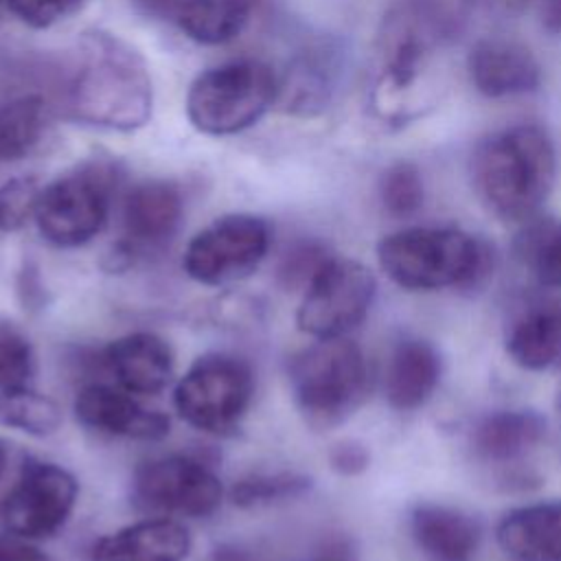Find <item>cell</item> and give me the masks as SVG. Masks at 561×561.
<instances>
[{
	"instance_id": "6da1fadb",
	"label": "cell",
	"mask_w": 561,
	"mask_h": 561,
	"mask_svg": "<svg viewBox=\"0 0 561 561\" xmlns=\"http://www.w3.org/2000/svg\"><path fill=\"white\" fill-rule=\"evenodd\" d=\"M471 188L502 221H526L539 213L557 178V151L546 127L517 123L484 136L469 158Z\"/></svg>"
},
{
	"instance_id": "7a4b0ae2",
	"label": "cell",
	"mask_w": 561,
	"mask_h": 561,
	"mask_svg": "<svg viewBox=\"0 0 561 561\" xmlns=\"http://www.w3.org/2000/svg\"><path fill=\"white\" fill-rule=\"evenodd\" d=\"M68 105L75 118L116 131L145 127L153 110V83L142 55L112 33L92 31L79 42Z\"/></svg>"
},
{
	"instance_id": "3957f363",
	"label": "cell",
	"mask_w": 561,
	"mask_h": 561,
	"mask_svg": "<svg viewBox=\"0 0 561 561\" xmlns=\"http://www.w3.org/2000/svg\"><path fill=\"white\" fill-rule=\"evenodd\" d=\"M381 272L410 291L480 289L493 274V248L460 228L412 226L377 243Z\"/></svg>"
},
{
	"instance_id": "277c9868",
	"label": "cell",
	"mask_w": 561,
	"mask_h": 561,
	"mask_svg": "<svg viewBox=\"0 0 561 561\" xmlns=\"http://www.w3.org/2000/svg\"><path fill=\"white\" fill-rule=\"evenodd\" d=\"M287 375L294 403L313 430L344 423L362 405L370 383L368 362L346 335L316 340L298 351Z\"/></svg>"
},
{
	"instance_id": "5b68a950",
	"label": "cell",
	"mask_w": 561,
	"mask_h": 561,
	"mask_svg": "<svg viewBox=\"0 0 561 561\" xmlns=\"http://www.w3.org/2000/svg\"><path fill=\"white\" fill-rule=\"evenodd\" d=\"M276 94L278 83L270 66L232 59L195 77L186 94V116L206 136H232L252 127Z\"/></svg>"
},
{
	"instance_id": "8992f818",
	"label": "cell",
	"mask_w": 561,
	"mask_h": 561,
	"mask_svg": "<svg viewBox=\"0 0 561 561\" xmlns=\"http://www.w3.org/2000/svg\"><path fill=\"white\" fill-rule=\"evenodd\" d=\"M254 394V375L245 359L230 353H206L180 377L173 403L178 414L206 434L239 427Z\"/></svg>"
},
{
	"instance_id": "52a82bcc",
	"label": "cell",
	"mask_w": 561,
	"mask_h": 561,
	"mask_svg": "<svg viewBox=\"0 0 561 561\" xmlns=\"http://www.w3.org/2000/svg\"><path fill=\"white\" fill-rule=\"evenodd\" d=\"M112 171L81 164L39 188L33 219L42 237L57 248H77L94 239L110 210Z\"/></svg>"
},
{
	"instance_id": "ba28073f",
	"label": "cell",
	"mask_w": 561,
	"mask_h": 561,
	"mask_svg": "<svg viewBox=\"0 0 561 561\" xmlns=\"http://www.w3.org/2000/svg\"><path fill=\"white\" fill-rule=\"evenodd\" d=\"M270 226L250 213H230L202 228L184 250V272L202 285L248 278L265 259Z\"/></svg>"
},
{
	"instance_id": "9c48e42d",
	"label": "cell",
	"mask_w": 561,
	"mask_h": 561,
	"mask_svg": "<svg viewBox=\"0 0 561 561\" xmlns=\"http://www.w3.org/2000/svg\"><path fill=\"white\" fill-rule=\"evenodd\" d=\"M375 291V276L364 263L333 254L302 294L298 329L316 340L344 337L368 316Z\"/></svg>"
},
{
	"instance_id": "30bf717a",
	"label": "cell",
	"mask_w": 561,
	"mask_h": 561,
	"mask_svg": "<svg viewBox=\"0 0 561 561\" xmlns=\"http://www.w3.org/2000/svg\"><path fill=\"white\" fill-rule=\"evenodd\" d=\"M224 497L221 480L188 456H162L142 462L131 476V502L156 517H208Z\"/></svg>"
},
{
	"instance_id": "8fae6325",
	"label": "cell",
	"mask_w": 561,
	"mask_h": 561,
	"mask_svg": "<svg viewBox=\"0 0 561 561\" xmlns=\"http://www.w3.org/2000/svg\"><path fill=\"white\" fill-rule=\"evenodd\" d=\"M77 478L55 465L28 458L20 478L0 500V519L9 535L35 541L53 537L72 515Z\"/></svg>"
},
{
	"instance_id": "7c38bea8",
	"label": "cell",
	"mask_w": 561,
	"mask_h": 561,
	"mask_svg": "<svg viewBox=\"0 0 561 561\" xmlns=\"http://www.w3.org/2000/svg\"><path fill=\"white\" fill-rule=\"evenodd\" d=\"M451 28V18L432 2L408 0L397 4L383 18L379 33L383 90L394 94L410 90L425 57Z\"/></svg>"
},
{
	"instance_id": "4fadbf2b",
	"label": "cell",
	"mask_w": 561,
	"mask_h": 561,
	"mask_svg": "<svg viewBox=\"0 0 561 561\" xmlns=\"http://www.w3.org/2000/svg\"><path fill=\"white\" fill-rule=\"evenodd\" d=\"M504 348L524 370L561 366V296L537 294L517 302L504 327Z\"/></svg>"
},
{
	"instance_id": "5bb4252c",
	"label": "cell",
	"mask_w": 561,
	"mask_h": 561,
	"mask_svg": "<svg viewBox=\"0 0 561 561\" xmlns=\"http://www.w3.org/2000/svg\"><path fill=\"white\" fill-rule=\"evenodd\" d=\"M471 85L486 99H513L541 85L535 53L511 37H482L467 55Z\"/></svg>"
},
{
	"instance_id": "9a60e30c",
	"label": "cell",
	"mask_w": 561,
	"mask_h": 561,
	"mask_svg": "<svg viewBox=\"0 0 561 561\" xmlns=\"http://www.w3.org/2000/svg\"><path fill=\"white\" fill-rule=\"evenodd\" d=\"M77 421L99 434L158 440L169 434V416L149 410L131 392L107 383L83 386L72 403Z\"/></svg>"
},
{
	"instance_id": "2e32d148",
	"label": "cell",
	"mask_w": 561,
	"mask_h": 561,
	"mask_svg": "<svg viewBox=\"0 0 561 561\" xmlns=\"http://www.w3.org/2000/svg\"><path fill=\"white\" fill-rule=\"evenodd\" d=\"M184 202L171 182L147 180L136 184L123 204V243L121 254L140 248H158L167 243L180 228Z\"/></svg>"
},
{
	"instance_id": "e0dca14e",
	"label": "cell",
	"mask_w": 561,
	"mask_h": 561,
	"mask_svg": "<svg viewBox=\"0 0 561 561\" xmlns=\"http://www.w3.org/2000/svg\"><path fill=\"white\" fill-rule=\"evenodd\" d=\"M103 364L116 383L131 394H156L173 375V353L167 340L149 331L116 337L103 351Z\"/></svg>"
},
{
	"instance_id": "ac0fdd59",
	"label": "cell",
	"mask_w": 561,
	"mask_h": 561,
	"mask_svg": "<svg viewBox=\"0 0 561 561\" xmlns=\"http://www.w3.org/2000/svg\"><path fill=\"white\" fill-rule=\"evenodd\" d=\"M495 539L511 561H561V497L508 511Z\"/></svg>"
},
{
	"instance_id": "d6986e66",
	"label": "cell",
	"mask_w": 561,
	"mask_h": 561,
	"mask_svg": "<svg viewBox=\"0 0 561 561\" xmlns=\"http://www.w3.org/2000/svg\"><path fill=\"white\" fill-rule=\"evenodd\" d=\"M191 552L186 526L171 517H151L103 537L92 561H184Z\"/></svg>"
},
{
	"instance_id": "ffe728a7",
	"label": "cell",
	"mask_w": 561,
	"mask_h": 561,
	"mask_svg": "<svg viewBox=\"0 0 561 561\" xmlns=\"http://www.w3.org/2000/svg\"><path fill=\"white\" fill-rule=\"evenodd\" d=\"M443 373L436 346L421 337H403L390 353L383 390L390 408L412 412L434 394Z\"/></svg>"
},
{
	"instance_id": "44dd1931",
	"label": "cell",
	"mask_w": 561,
	"mask_h": 561,
	"mask_svg": "<svg viewBox=\"0 0 561 561\" xmlns=\"http://www.w3.org/2000/svg\"><path fill=\"white\" fill-rule=\"evenodd\" d=\"M410 533L430 561H471L480 546L478 522L447 504H416L410 513Z\"/></svg>"
},
{
	"instance_id": "7402d4cb",
	"label": "cell",
	"mask_w": 561,
	"mask_h": 561,
	"mask_svg": "<svg viewBox=\"0 0 561 561\" xmlns=\"http://www.w3.org/2000/svg\"><path fill=\"white\" fill-rule=\"evenodd\" d=\"M546 436V421L535 410H495L484 414L471 430L473 454L493 465L524 458Z\"/></svg>"
},
{
	"instance_id": "603a6c76",
	"label": "cell",
	"mask_w": 561,
	"mask_h": 561,
	"mask_svg": "<svg viewBox=\"0 0 561 561\" xmlns=\"http://www.w3.org/2000/svg\"><path fill=\"white\" fill-rule=\"evenodd\" d=\"M513 254L541 287L561 289V219L537 213L522 221Z\"/></svg>"
},
{
	"instance_id": "cb8c5ba5",
	"label": "cell",
	"mask_w": 561,
	"mask_h": 561,
	"mask_svg": "<svg viewBox=\"0 0 561 561\" xmlns=\"http://www.w3.org/2000/svg\"><path fill=\"white\" fill-rule=\"evenodd\" d=\"M248 15V0H191L175 24L193 42L224 44L241 33Z\"/></svg>"
},
{
	"instance_id": "d4e9b609",
	"label": "cell",
	"mask_w": 561,
	"mask_h": 561,
	"mask_svg": "<svg viewBox=\"0 0 561 561\" xmlns=\"http://www.w3.org/2000/svg\"><path fill=\"white\" fill-rule=\"evenodd\" d=\"M46 125L44 101L35 94L0 103V162L24 158L42 138Z\"/></svg>"
},
{
	"instance_id": "484cf974",
	"label": "cell",
	"mask_w": 561,
	"mask_h": 561,
	"mask_svg": "<svg viewBox=\"0 0 561 561\" xmlns=\"http://www.w3.org/2000/svg\"><path fill=\"white\" fill-rule=\"evenodd\" d=\"M0 425L31 436H48L59 430L61 410L50 397L28 386H13L0 390Z\"/></svg>"
},
{
	"instance_id": "4316f807",
	"label": "cell",
	"mask_w": 561,
	"mask_h": 561,
	"mask_svg": "<svg viewBox=\"0 0 561 561\" xmlns=\"http://www.w3.org/2000/svg\"><path fill=\"white\" fill-rule=\"evenodd\" d=\"M311 489V478L298 471L250 473L237 480L230 489V500L241 508L267 506L305 495Z\"/></svg>"
},
{
	"instance_id": "83f0119b",
	"label": "cell",
	"mask_w": 561,
	"mask_h": 561,
	"mask_svg": "<svg viewBox=\"0 0 561 561\" xmlns=\"http://www.w3.org/2000/svg\"><path fill=\"white\" fill-rule=\"evenodd\" d=\"M379 202L392 217H412L425 202V184L416 164L394 162L379 178Z\"/></svg>"
},
{
	"instance_id": "f1b7e54d",
	"label": "cell",
	"mask_w": 561,
	"mask_h": 561,
	"mask_svg": "<svg viewBox=\"0 0 561 561\" xmlns=\"http://www.w3.org/2000/svg\"><path fill=\"white\" fill-rule=\"evenodd\" d=\"M35 368L33 346L26 333L0 316V390L13 386H26Z\"/></svg>"
},
{
	"instance_id": "f546056e",
	"label": "cell",
	"mask_w": 561,
	"mask_h": 561,
	"mask_svg": "<svg viewBox=\"0 0 561 561\" xmlns=\"http://www.w3.org/2000/svg\"><path fill=\"white\" fill-rule=\"evenodd\" d=\"M331 256L333 252L320 241H300L291 245L278 265L280 285L285 289L305 291Z\"/></svg>"
},
{
	"instance_id": "4dcf8cb0",
	"label": "cell",
	"mask_w": 561,
	"mask_h": 561,
	"mask_svg": "<svg viewBox=\"0 0 561 561\" xmlns=\"http://www.w3.org/2000/svg\"><path fill=\"white\" fill-rule=\"evenodd\" d=\"M39 186L35 178H13L0 184V232H13L35 213Z\"/></svg>"
},
{
	"instance_id": "1f68e13d",
	"label": "cell",
	"mask_w": 561,
	"mask_h": 561,
	"mask_svg": "<svg viewBox=\"0 0 561 561\" xmlns=\"http://www.w3.org/2000/svg\"><path fill=\"white\" fill-rule=\"evenodd\" d=\"M13 15L33 26V28H48L59 20L68 18L81 0H7Z\"/></svg>"
},
{
	"instance_id": "d6a6232c",
	"label": "cell",
	"mask_w": 561,
	"mask_h": 561,
	"mask_svg": "<svg viewBox=\"0 0 561 561\" xmlns=\"http://www.w3.org/2000/svg\"><path fill=\"white\" fill-rule=\"evenodd\" d=\"M368 462H370V454L366 445L359 440L344 438L331 445L329 449V465L340 476H348V478L359 476L368 469Z\"/></svg>"
},
{
	"instance_id": "836d02e7",
	"label": "cell",
	"mask_w": 561,
	"mask_h": 561,
	"mask_svg": "<svg viewBox=\"0 0 561 561\" xmlns=\"http://www.w3.org/2000/svg\"><path fill=\"white\" fill-rule=\"evenodd\" d=\"M26 462H28V454H24L18 445L0 436V500L15 484Z\"/></svg>"
},
{
	"instance_id": "e575fe53",
	"label": "cell",
	"mask_w": 561,
	"mask_h": 561,
	"mask_svg": "<svg viewBox=\"0 0 561 561\" xmlns=\"http://www.w3.org/2000/svg\"><path fill=\"white\" fill-rule=\"evenodd\" d=\"M0 561H48V559L33 541L15 535H7V537H0Z\"/></svg>"
},
{
	"instance_id": "d590c367",
	"label": "cell",
	"mask_w": 561,
	"mask_h": 561,
	"mask_svg": "<svg viewBox=\"0 0 561 561\" xmlns=\"http://www.w3.org/2000/svg\"><path fill=\"white\" fill-rule=\"evenodd\" d=\"M539 26L550 35H561V0H535Z\"/></svg>"
},
{
	"instance_id": "8d00e7d4",
	"label": "cell",
	"mask_w": 561,
	"mask_h": 561,
	"mask_svg": "<svg viewBox=\"0 0 561 561\" xmlns=\"http://www.w3.org/2000/svg\"><path fill=\"white\" fill-rule=\"evenodd\" d=\"M147 13L156 15V18H169V20H178V15L184 11V7L191 0H136Z\"/></svg>"
},
{
	"instance_id": "74e56055",
	"label": "cell",
	"mask_w": 561,
	"mask_h": 561,
	"mask_svg": "<svg viewBox=\"0 0 561 561\" xmlns=\"http://www.w3.org/2000/svg\"><path fill=\"white\" fill-rule=\"evenodd\" d=\"M20 294H22V300L24 305L28 307H42V300H44V285L39 280V276L33 272V270H24L22 272V280H20Z\"/></svg>"
},
{
	"instance_id": "f35d334b",
	"label": "cell",
	"mask_w": 561,
	"mask_h": 561,
	"mask_svg": "<svg viewBox=\"0 0 561 561\" xmlns=\"http://www.w3.org/2000/svg\"><path fill=\"white\" fill-rule=\"evenodd\" d=\"M0 2H2V0H0Z\"/></svg>"
}]
</instances>
